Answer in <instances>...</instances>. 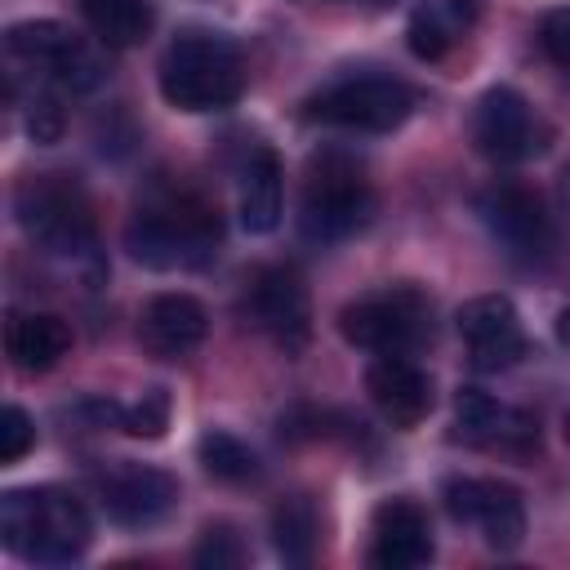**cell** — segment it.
Here are the masks:
<instances>
[{"label": "cell", "instance_id": "4dcf8cb0", "mask_svg": "<svg viewBox=\"0 0 570 570\" xmlns=\"http://www.w3.org/2000/svg\"><path fill=\"white\" fill-rule=\"evenodd\" d=\"M566 441H570V414H566Z\"/></svg>", "mask_w": 570, "mask_h": 570}, {"label": "cell", "instance_id": "cb8c5ba5", "mask_svg": "<svg viewBox=\"0 0 570 570\" xmlns=\"http://www.w3.org/2000/svg\"><path fill=\"white\" fill-rule=\"evenodd\" d=\"M196 454H200L205 472L218 476V481H227V485H245V481H254V476L263 472V468H258V454H254L240 436H232V432H223V428H209V432L196 441Z\"/></svg>", "mask_w": 570, "mask_h": 570}, {"label": "cell", "instance_id": "603a6c76", "mask_svg": "<svg viewBox=\"0 0 570 570\" xmlns=\"http://www.w3.org/2000/svg\"><path fill=\"white\" fill-rule=\"evenodd\" d=\"M80 13L94 27V36L111 49L142 45L151 31V4L147 0H80Z\"/></svg>", "mask_w": 570, "mask_h": 570}, {"label": "cell", "instance_id": "83f0119b", "mask_svg": "<svg viewBox=\"0 0 570 570\" xmlns=\"http://www.w3.org/2000/svg\"><path fill=\"white\" fill-rule=\"evenodd\" d=\"M539 45H543V53L570 76V4L543 13V22H539Z\"/></svg>", "mask_w": 570, "mask_h": 570}, {"label": "cell", "instance_id": "8fae6325", "mask_svg": "<svg viewBox=\"0 0 570 570\" xmlns=\"http://www.w3.org/2000/svg\"><path fill=\"white\" fill-rule=\"evenodd\" d=\"M445 512L459 525L481 530V539L499 552L521 548L525 539V499L517 485L499 481V476H450L441 485Z\"/></svg>", "mask_w": 570, "mask_h": 570}, {"label": "cell", "instance_id": "5bb4252c", "mask_svg": "<svg viewBox=\"0 0 570 570\" xmlns=\"http://www.w3.org/2000/svg\"><path fill=\"white\" fill-rule=\"evenodd\" d=\"M98 503L116 525L142 530L178 508V476L151 463H116L98 481Z\"/></svg>", "mask_w": 570, "mask_h": 570}, {"label": "cell", "instance_id": "9a60e30c", "mask_svg": "<svg viewBox=\"0 0 570 570\" xmlns=\"http://www.w3.org/2000/svg\"><path fill=\"white\" fill-rule=\"evenodd\" d=\"M459 338L468 343V356L476 370H508L525 356V330L521 316L512 307V298L503 294H476L459 307L454 316Z\"/></svg>", "mask_w": 570, "mask_h": 570}, {"label": "cell", "instance_id": "ac0fdd59", "mask_svg": "<svg viewBox=\"0 0 570 570\" xmlns=\"http://www.w3.org/2000/svg\"><path fill=\"white\" fill-rule=\"evenodd\" d=\"M365 392L392 428H414L432 414V379L410 356H379L365 370Z\"/></svg>", "mask_w": 570, "mask_h": 570}, {"label": "cell", "instance_id": "2e32d148", "mask_svg": "<svg viewBox=\"0 0 570 570\" xmlns=\"http://www.w3.org/2000/svg\"><path fill=\"white\" fill-rule=\"evenodd\" d=\"M436 552L432 521L414 499H383L370 517V566L379 570H414Z\"/></svg>", "mask_w": 570, "mask_h": 570}, {"label": "cell", "instance_id": "7c38bea8", "mask_svg": "<svg viewBox=\"0 0 570 570\" xmlns=\"http://www.w3.org/2000/svg\"><path fill=\"white\" fill-rule=\"evenodd\" d=\"M245 316L285 352H303L312 338V303L289 267H263L245 285Z\"/></svg>", "mask_w": 570, "mask_h": 570}, {"label": "cell", "instance_id": "ffe728a7", "mask_svg": "<svg viewBox=\"0 0 570 570\" xmlns=\"http://www.w3.org/2000/svg\"><path fill=\"white\" fill-rule=\"evenodd\" d=\"M4 352H9L13 370L45 374L71 352V330L53 312H13L4 325Z\"/></svg>", "mask_w": 570, "mask_h": 570}, {"label": "cell", "instance_id": "6da1fadb", "mask_svg": "<svg viewBox=\"0 0 570 570\" xmlns=\"http://www.w3.org/2000/svg\"><path fill=\"white\" fill-rule=\"evenodd\" d=\"M223 245V218L214 200H205L196 187L183 183H151L129 223H125V249L156 272H187L205 267Z\"/></svg>", "mask_w": 570, "mask_h": 570}, {"label": "cell", "instance_id": "44dd1931", "mask_svg": "<svg viewBox=\"0 0 570 570\" xmlns=\"http://www.w3.org/2000/svg\"><path fill=\"white\" fill-rule=\"evenodd\" d=\"M281 209H285L281 160L272 147H258L240 174V227L249 236H267L281 227Z\"/></svg>", "mask_w": 570, "mask_h": 570}, {"label": "cell", "instance_id": "7a4b0ae2", "mask_svg": "<svg viewBox=\"0 0 570 570\" xmlns=\"http://www.w3.org/2000/svg\"><path fill=\"white\" fill-rule=\"evenodd\" d=\"M89 512L62 485H22L0 494V543L40 566H67L89 548Z\"/></svg>", "mask_w": 570, "mask_h": 570}, {"label": "cell", "instance_id": "9c48e42d", "mask_svg": "<svg viewBox=\"0 0 570 570\" xmlns=\"http://www.w3.org/2000/svg\"><path fill=\"white\" fill-rule=\"evenodd\" d=\"M552 129L512 85H490L472 107V147L494 165H521L548 147Z\"/></svg>", "mask_w": 570, "mask_h": 570}, {"label": "cell", "instance_id": "1f68e13d", "mask_svg": "<svg viewBox=\"0 0 570 570\" xmlns=\"http://www.w3.org/2000/svg\"><path fill=\"white\" fill-rule=\"evenodd\" d=\"M370 4H387V0H370Z\"/></svg>", "mask_w": 570, "mask_h": 570}, {"label": "cell", "instance_id": "7402d4cb", "mask_svg": "<svg viewBox=\"0 0 570 570\" xmlns=\"http://www.w3.org/2000/svg\"><path fill=\"white\" fill-rule=\"evenodd\" d=\"M321 543V512L307 494H289L272 508V548L285 566H312Z\"/></svg>", "mask_w": 570, "mask_h": 570}, {"label": "cell", "instance_id": "e0dca14e", "mask_svg": "<svg viewBox=\"0 0 570 570\" xmlns=\"http://www.w3.org/2000/svg\"><path fill=\"white\" fill-rule=\"evenodd\" d=\"M205 334H209V312H205L200 298H191L183 289L156 294L138 312V343L151 356H165V361L187 356V352H196L205 343Z\"/></svg>", "mask_w": 570, "mask_h": 570}, {"label": "cell", "instance_id": "3957f363", "mask_svg": "<svg viewBox=\"0 0 570 570\" xmlns=\"http://www.w3.org/2000/svg\"><path fill=\"white\" fill-rule=\"evenodd\" d=\"M13 218L36 249L98 267L94 205L71 174H27L13 187Z\"/></svg>", "mask_w": 570, "mask_h": 570}, {"label": "cell", "instance_id": "484cf974", "mask_svg": "<svg viewBox=\"0 0 570 570\" xmlns=\"http://www.w3.org/2000/svg\"><path fill=\"white\" fill-rule=\"evenodd\" d=\"M169 392L165 387H147L138 401H129L125 405V414H120V428L129 432V436H142V441H156V436H165V428H169Z\"/></svg>", "mask_w": 570, "mask_h": 570}, {"label": "cell", "instance_id": "30bf717a", "mask_svg": "<svg viewBox=\"0 0 570 570\" xmlns=\"http://www.w3.org/2000/svg\"><path fill=\"white\" fill-rule=\"evenodd\" d=\"M4 49H9L13 62L45 71L49 80H58V85H67V89H76V94H85V89H94V85L102 80L98 53H94L71 27H62V22H53V18L13 22V27L4 31Z\"/></svg>", "mask_w": 570, "mask_h": 570}, {"label": "cell", "instance_id": "4316f807", "mask_svg": "<svg viewBox=\"0 0 570 570\" xmlns=\"http://www.w3.org/2000/svg\"><path fill=\"white\" fill-rule=\"evenodd\" d=\"M36 441V423L22 405H4L0 414V463H18Z\"/></svg>", "mask_w": 570, "mask_h": 570}, {"label": "cell", "instance_id": "277c9868", "mask_svg": "<svg viewBox=\"0 0 570 570\" xmlns=\"http://www.w3.org/2000/svg\"><path fill=\"white\" fill-rule=\"evenodd\" d=\"M160 94L178 111H223L245 94V58L227 36L187 31L160 58Z\"/></svg>", "mask_w": 570, "mask_h": 570}, {"label": "cell", "instance_id": "ba28073f", "mask_svg": "<svg viewBox=\"0 0 570 570\" xmlns=\"http://www.w3.org/2000/svg\"><path fill=\"white\" fill-rule=\"evenodd\" d=\"M414 111V89L396 76H347L312 94L307 116L321 125L356 129V134H387L405 125Z\"/></svg>", "mask_w": 570, "mask_h": 570}, {"label": "cell", "instance_id": "f546056e", "mask_svg": "<svg viewBox=\"0 0 570 570\" xmlns=\"http://www.w3.org/2000/svg\"><path fill=\"white\" fill-rule=\"evenodd\" d=\"M557 343H561V347H570V307L557 316Z\"/></svg>", "mask_w": 570, "mask_h": 570}, {"label": "cell", "instance_id": "5b68a950", "mask_svg": "<svg viewBox=\"0 0 570 570\" xmlns=\"http://www.w3.org/2000/svg\"><path fill=\"white\" fill-rule=\"evenodd\" d=\"M338 334L352 347L374 356H405L423 338H432V298L419 285H383L370 289L338 312Z\"/></svg>", "mask_w": 570, "mask_h": 570}, {"label": "cell", "instance_id": "52a82bcc", "mask_svg": "<svg viewBox=\"0 0 570 570\" xmlns=\"http://www.w3.org/2000/svg\"><path fill=\"white\" fill-rule=\"evenodd\" d=\"M476 218L490 232V240L517 263H543L557 245L552 214H548L543 196L525 183L494 178L490 187H481L476 191Z\"/></svg>", "mask_w": 570, "mask_h": 570}, {"label": "cell", "instance_id": "8992f818", "mask_svg": "<svg viewBox=\"0 0 570 570\" xmlns=\"http://www.w3.org/2000/svg\"><path fill=\"white\" fill-rule=\"evenodd\" d=\"M370 218H374V187L365 183V174L338 151L316 156L307 165V183H303V200H298L303 236L334 245V240L356 236Z\"/></svg>", "mask_w": 570, "mask_h": 570}, {"label": "cell", "instance_id": "d6986e66", "mask_svg": "<svg viewBox=\"0 0 570 570\" xmlns=\"http://www.w3.org/2000/svg\"><path fill=\"white\" fill-rule=\"evenodd\" d=\"M481 22V0H423L410 13L405 27V45L414 58L436 62L445 58L459 40H468V31Z\"/></svg>", "mask_w": 570, "mask_h": 570}, {"label": "cell", "instance_id": "d4e9b609", "mask_svg": "<svg viewBox=\"0 0 570 570\" xmlns=\"http://www.w3.org/2000/svg\"><path fill=\"white\" fill-rule=\"evenodd\" d=\"M191 561H196L200 570H240V566L249 561V548H245V539H240L236 525L214 521V525L200 530V543H196Z\"/></svg>", "mask_w": 570, "mask_h": 570}, {"label": "cell", "instance_id": "f1b7e54d", "mask_svg": "<svg viewBox=\"0 0 570 570\" xmlns=\"http://www.w3.org/2000/svg\"><path fill=\"white\" fill-rule=\"evenodd\" d=\"M27 134L36 142H58L62 138V107L49 89H40L31 102H27Z\"/></svg>", "mask_w": 570, "mask_h": 570}, {"label": "cell", "instance_id": "4fadbf2b", "mask_svg": "<svg viewBox=\"0 0 570 570\" xmlns=\"http://www.w3.org/2000/svg\"><path fill=\"white\" fill-rule=\"evenodd\" d=\"M454 436L476 450L512 454V459H530L539 450L534 414H525L508 401H494L490 392H476V387H463L454 396Z\"/></svg>", "mask_w": 570, "mask_h": 570}]
</instances>
